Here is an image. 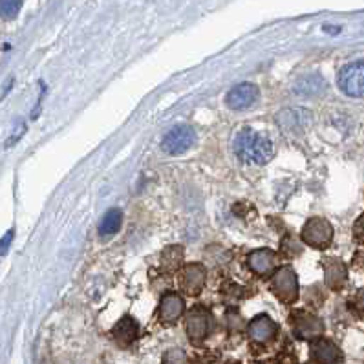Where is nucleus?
<instances>
[{
	"label": "nucleus",
	"instance_id": "f257e3e1",
	"mask_svg": "<svg viewBox=\"0 0 364 364\" xmlns=\"http://www.w3.org/2000/svg\"><path fill=\"white\" fill-rule=\"evenodd\" d=\"M234 152L244 163L266 165L275 156V147L268 136L246 128L234 140Z\"/></svg>",
	"mask_w": 364,
	"mask_h": 364
},
{
	"label": "nucleus",
	"instance_id": "f03ea898",
	"mask_svg": "<svg viewBox=\"0 0 364 364\" xmlns=\"http://www.w3.org/2000/svg\"><path fill=\"white\" fill-rule=\"evenodd\" d=\"M271 291L277 295V299L284 304H293L299 299V280H297V273L290 268L277 269V273L271 278Z\"/></svg>",
	"mask_w": 364,
	"mask_h": 364
},
{
	"label": "nucleus",
	"instance_id": "7ed1b4c3",
	"mask_svg": "<svg viewBox=\"0 0 364 364\" xmlns=\"http://www.w3.org/2000/svg\"><path fill=\"white\" fill-rule=\"evenodd\" d=\"M212 328V317L209 313V309L203 306L193 307L185 319V331H187V337L193 341L194 344L203 343L209 334H211Z\"/></svg>",
	"mask_w": 364,
	"mask_h": 364
},
{
	"label": "nucleus",
	"instance_id": "20e7f679",
	"mask_svg": "<svg viewBox=\"0 0 364 364\" xmlns=\"http://www.w3.org/2000/svg\"><path fill=\"white\" fill-rule=\"evenodd\" d=\"M302 240L309 247L326 249L334 240V227L324 218L307 220L306 225L302 227Z\"/></svg>",
	"mask_w": 364,
	"mask_h": 364
},
{
	"label": "nucleus",
	"instance_id": "39448f33",
	"mask_svg": "<svg viewBox=\"0 0 364 364\" xmlns=\"http://www.w3.org/2000/svg\"><path fill=\"white\" fill-rule=\"evenodd\" d=\"M290 324L293 329V335L300 341H315L324 331V324H322L321 319L306 312L291 313Z\"/></svg>",
	"mask_w": 364,
	"mask_h": 364
},
{
	"label": "nucleus",
	"instance_id": "423d86ee",
	"mask_svg": "<svg viewBox=\"0 0 364 364\" xmlns=\"http://www.w3.org/2000/svg\"><path fill=\"white\" fill-rule=\"evenodd\" d=\"M196 141V134H194L193 127L189 125H178L172 130L167 132V136L163 137L161 149L163 152L171 154V156H180V154L187 152Z\"/></svg>",
	"mask_w": 364,
	"mask_h": 364
},
{
	"label": "nucleus",
	"instance_id": "0eeeda50",
	"mask_svg": "<svg viewBox=\"0 0 364 364\" xmlns=\"http://www.w3.org/2000/svg\"><path fill=\"white\" fill-rule=\"evenodd\" d=\"M339 88L350 97H364V61L344 66L339 74Z\"/></svg>",
	"mask_w": 364,
	"mask_h": 364
},
{
	"label": "nucleus",
	"instance_id": "6e6552de",
	"mask_svg": "<svg viewBox=\"0 0 364 364\" xmlns=\"http://www.w3.org/2000/svg\"><path fill=\"white\" fill-rule=\"evenodd\" d=\"M309 356L317 364H337L343 360V351L329 339H315L309 344Z\"/></svg>",
	"mask_w": 364,
	"mask_h": 364
},
{
	"label": "nucleus",
	"instance_id": "1a4fd4ad",
	"mask_svg": "<svg viewBox=\"0 0 364 364\" xmlns=\"http://www.w3.org/2000/svg\"><path fill=\"white\" fill-rule=\"evenodd\" d=\"M247 334H249L251 341H255L258 344H268L278 335V326L271 317L258 315L249 322Z\"/></svg>",
	"mask_w": 364,
	"mask_h": 364
},
{
	"label": "nucleus",
	"instance_id": "9d476101",
	"mask_svg": "<svg viewBox=\"0 0 364 364\" xmlns=\"http://www.w3.org/2000/svg\"><path fill=\"white\" fill-rule=\"evenodd\" d=\"M181 290L189 297H198L205 285V269L200 263H189L185 266L180 277Z\"/></svg>",
	"mask_w": 364,
	"mask_h": 364
},
{
	"label": "nucleus",
	"instance_id": "9b49d317",
	"mask_svg": "<svg viewBox=\"0 0 364 364\" xmlns=\"http://www.w3.org/2000/svg\"><path fill=\"white\" fill-rule=\"evenodd\" d=\"M183 312H185V302L180 295L172 293V291L163 295L161 302H159V312H158L161 324L165 326L174 324V322L180 321V317L183 315Z\"/></svg>",
	"mask_w": 364,
	"mask_h": 364
},
{
	"label": "nucleus",
	"instance_id": "f8f14e48",
	"mask_svg": "<svg viewBox=\"0 0 364 364\" xmlns=\"http://www.w3.org/2000/svg\"><path fill=\"white\" fill-rule=\"evenodd\" d=\"M258 99V88L251 83H241L234 86L225 97V103L233 110H246Z\"/></svg>",
	"mask_w": 364,
	"mask_h": 364
},
{
	"label": "nucleus",
	"instance_id": "ddd939ff",
	"mask_svg": "<svg viewBox=\"0 0 364 364\" xmlns=\"http://www.w3.org/2000/svg\"><path fill=\"white\" fill-rule=\"evenodd\" d=\"M322 268H324V280L329 290H343L348 280V268L343 260L339 258H322Z\"/></svg>",
	"mask_w": 364,
	"mask_h": 364
},
{
	"label": "nucleus",
	"instance_id": "4468645a",
	"mask_svg": "<svg viewBox=\"0 0 364 364\" xmlns=\"http://www.w3.org/2000/svg\"><path fill=\"white\" fill-rule=\"evenodd\" d=\"M247 268L251 271L258 275V277H266L273 269L277 268V255L271 249H256L249 253L247 256Z\"/></svg>",
	"mask_w": 364,
	"mask_h": 364
},
{
	"label": "nucleus",
	"instance_id": "2eb2a0df",
	"mask_svg": "<svg viewBox=\"0 0 364 364\" xmlns=\"http://www.w3.org/2000/svg\"><path fill=\"white\" fill-rule=\"evenodd\" d=\"M137 335H140V326L132 317H123L118 324L112 328V337L121 348H127L136 343Z\"/></svg>",
	"mask_w": 364,
	"mask_h": 364
},
{
	"label": "nucleus",
	"instance_id": "dca6fc26",
	"mask_svg": "<svg viewBox=\"0 0 364 364\" xmlns=\"http://www.w3.org/2000/svg\"><path fill=\"white\" fill-rule=\"evenodd\" d=\"M277 121L285 132H300L309 123V114L304 110H285L278 115Z\"/></svg>",
	"mask_w": 364,
	"mask_h": 364
},
{
	"label": "nucleus",
	"instance_id": "f3484780",
	"mask_svg": "<svg viewBox=\"0 0 364 364\" xmlns=\"http://www.w3.org/2000/svg\"><path fill=\"white\" fill-rule=\"evenodd\" d=\"M324 81L319 75H306L299 83L295 84V92L304 97H313L324 92Z\"/></svg>",
	"mask_w": 364,
	"mask_h": 364
},
{
	"label": "nucleus",
	"instance_id": "a211bd4d",
	"mask_svg": "<svg viewBox=\"0 0 364 364\" xmlns=\"http://www.w3.org/2000/svg\"><path fill=\"white\" fill-rule=\"evenodd\" d=\"M121 222H123V215L119 209H110L105 216H103L101 224H99V234L101 237H112L121 229Z\"/></svg>",
	"mask_w": 364,
	"mask_h": 364
},
{
	"label": "nucleus",
	"instance_id": "6ab92c4d",
	"mask_svg": "<svg viewBox=\"0 0 364 364\" xmlns=\"http://www.w3.org/2000/svg\"><path fill=\"white\" fill-rule=\"evenodd\" d=\"M181 262H183V247L181 246L167 247V249L163 251L161 260H159L165 271H174V269L180 268Z\"/></svg>",
	"mask_w": 364,
	"mask_h": 364
},
{
	"label": "nucleus",
	"instance_id": "aec40b11",
	"mask_svg": "<svg viewBox=\"0 0 364 364\" xmlns=\"http://www.w3.org/2000/svg\"><path fill=\"white\" fill-rule=\"evenodd\" d=\"M0 8H2V17L6 21L15 18L22 8V0H0Z\"/></svg>",
	"mask_w": 364,
	"mask_h": 364
},
{
	"label": "nucleus",
	"instance_id": "412c9836",
	"mask_svg": "<svg viewBox=\"0 0 364 364\" xmlns=\"http://www.w3.org/2000/svg\"><path fill=\"white\" fill-rule=\"evenodd\" d=\"M161 364H187V353L180 348H171L165 351Z\"/></svg>",
	"mask_w": 364,
	"mask_h": 364
},
{
	"label": "nucleus",
	"instance_id": "4be33fe9",
	"mask_svg": "<svg viewBox=\"0 0 364 364\" xmlns=\"http://www.w3.org/2000/svg\"><path fill=\"white\" fill-rule=\"evenodd\" d=\"M348 306L351 307V312L357 313V315L364 319V290L357 291V293L351 297L350 302H348Z\"/></svg>",
	"mask_w": 364,
	"mask_h": 364
},
{
	"label": "nucleus",
	"instance_id": "5701e85b",
	"mask_svg": "<svg viewBox=\"0 0 364 364\" xmlns=\"http://www.w3.org/2000/svg\"><path fill=\"white\" fill-rule=\"evenodd\" d=\"M353 237H356L357 244L364 246V215L359 216L356 225H353Z\"/></svg>",
	"mask_w": 364,
	"mask_h": 364
},
{
	"label": "nucleus",
	"instance_id": "b1692460",
	"mask_svg": "<svg viewBox=\"0 0 364 364\" xmlns=\"http://www.w3.org/2000/svg\"><path fill=\"white\" fill-rule=\"evenodd\" d=\"M11 238H13V231H9V233H8V234H6L4 241H2V253H6V251H8V246H9V240H11Z\"/></svg>",
	"mask_w": 364,
	"mask_h": 364
}]
</instances>
